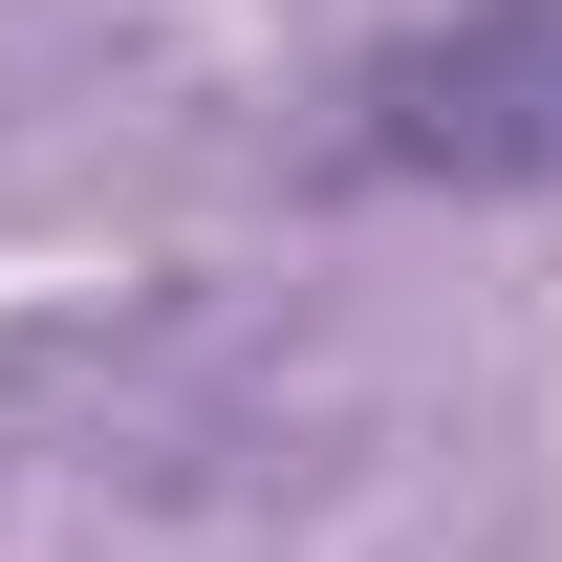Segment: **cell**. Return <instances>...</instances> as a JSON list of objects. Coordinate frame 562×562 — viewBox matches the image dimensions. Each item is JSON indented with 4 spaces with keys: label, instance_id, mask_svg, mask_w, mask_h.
I'll use <instances>...</instances> for the list:
<instances>
[{
    "label": "cell",
    "instance_id": "1",
    "mask_svg": "<svg viewBox=\"0 0 562 562\" xmlns=\"http://www.w3.org/2000/svg\"><path fill=\"white\" fill-rule=\"evenodd\" d=\"M347 151L368 173H454V195H541L562 173V0H454L412 44H368Z\"/></svg>",
    "mask_w": 562,
    "mask_h": 562
}]
</instances>
